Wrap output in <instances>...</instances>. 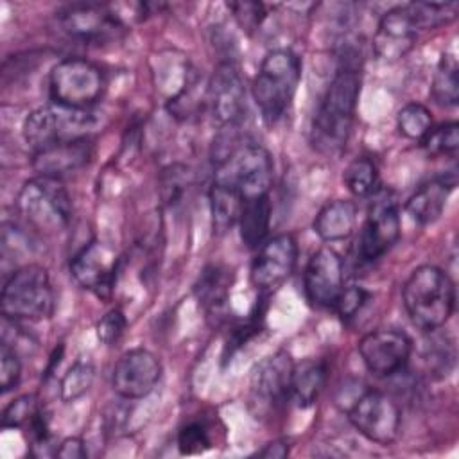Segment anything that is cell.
I'll list each match as a JSON object with an SVG mask.
<instances>
[{
	"mask_svg": "<svg viewBox=\"0 0 459 459\" xmlns=\"http://www.w3.org/2000/svg\"><path fill=\"white\" fill-rule=\"evenodd\" d=\"M298 244L290 233L267 238L251 264V283L260 290H273L281 285L294 271Z\"/></svg>",
	"mask_w": 459,
	"mask_h": 459,
	"instance_id": "cell-16",
	"label": "cell"
},
{
	"mask_svg": "<svg viewBox=\"0 0 459 459\" xmlns=\"http://www.w3.org/2000/svg\"><path fill=\"white\" fill-rule=\"evenodd\" d=\"M326 382V364L319 359H303L292 366L290 398L298 407H310Z\"/></svg>",
	"mask_w": 459,
	"mask_h": 459,
	"instance_id": "cell-25",
	"label": "cell"
},
{
	"mask_svg": "<svg viewBox=\"0 0 459 459\" xmlns=\"http://www.w3.org/2000/svg\"><path fill=\"white\" fill-rule=\"evenodd\" d=\"M368 299H369L368 290H364L362 287L351 285V287H344L341 290V294L332 308H335L337 316L346 321V319L355 317L362 310V307L366 305Z\"/></svg>",
	"mask_w": 459,
	"mask_h": 459,
	"instance_id": "cell-38",
	"label": "cell"
},
{
	"mask_svg": "<svg viewBox=\"0 0 459 459\" xmlns=\"http://www.w3.org/2000/svg\"><path fill=\"white\" fill-rule=\"evenodd\" d=\"M217 169L215 179L233 185L244 199L269 195L274 165L265 147L258 143L238 147Z\"/></svg>",
	"mask_w": 459,
	"mask_h": 459,
	"instance_id": "cell-9",
	"label": "cell"
},
{
	"mask_svg": "<svg viewBox=\"0 0 459 459\" xmlns=\"http://www.w3.org/2000/svg\"><path fill=\"white\" fill-rule=\"evenodd\" d=\"M56 294L48 271L38 264H27L11 273L2 287V316L11 321H39L54 314Z\"/></svg>",
	"mask_w": 459,
	"mask_h": 459,
	"instance_id": "cell-4",
	"label": "cell"
},
{
	"mask_svg": "<svg viewBox=\"0 0 459 459\" xmlns=\"http://www.w3.org/2000/svg\"><path fill=\"white\" fill-rule=\"evenodd\" d=\"M56 455L65 459H81L86 455L84 441L81 437H66L56 446Z\"/></svg>",
	"mask_w": 459,
	"mask_h": 459,
	"instance_id": "cell-41",
	"label": "cell"
},
{
	"mask_svg": "<svg viewBox=\"0 0 459 459\" xmlns=\"http://www.w3.org/2000/svg\"><path fill=\"white\" fill-rule=\"evenodd\" d=\"M22 377V360L13 346L7 341L0 344V387L2 393L13 389Z\"/></svg>",
	"mask_w": 459,
	"mask_h": 459,
	"instance_id": "cell-36",
	"label": "cell"
},
{
	"mask_svg": "<svg viewBox=\"0 0 459 459\" xmlns=\"http://www.w3.org/2000/svg\"><path fill=\"white\" fill-rule=\"evenodd\" d=\"M421 145L430 156H454L459 149V124L445 122L432 127L421 140Z\"/></svg>",
	"mask_w": 459,
	"mask_h": 459,
	"instance_id": "cell-33",
	"label": "cell"
},
{
	"mask_svg": "<svg viewBox=\"0 0 459 459\" xmlns=\"http://www.w3.org/2000/svg\"><path fill=\"white\" fill-rule=\"evenodd\" d=\"M4 429H18L27 434L32 443V448L48 446L50 430L48 418L41 409L39 398L36 394H22L14 398L2 414Z\"/></svg>",
	"mask_w": 459,
	"mask_h": 459,
	"instance_id": "cell-21",
	"label": "cell"
},
{
	"mask_svg": "<svg viewBox=\"0 0 459 459\" xmlns=\"http://www.w3.org/2000/svg\"><path fill=\"white\" fill-rule=\"evenodd\" d=\"M208 201H210L212 228L217 235H224L228 230H231L237 224L244 197L233 185L213 179L208 192Z\"/></svg>",
	"mask_w": 459,
	"mask_h": 459,
	"instance_id": "cell-24",
	"label": "cell"
},
{
	"mask_svg": "<svg viewBox=\"0 0 459 459\" xmlns=\"http://www.w3.org/2000/svg\"><path fill=\"white\" fill-rule=\"evenodd\" d=\"M342 183L357 197H368L378 188V169L371 158L360 156L351 160L344 172Z\"/></svg>",
	"mask_w": 459,
	"mask_h": 459,
	"instance_id": "cell-29",
	"label": "cell"
},
{
	"mask_svg": "<svg viewBox=\"0 0 459 459\" xmlns=\"http://www.w3.org/2000/svg\"><path fill=\"white\" fill-rule=\"evenodd\" d=\"M230 283H231V278L228 269L212 264L204 267L203 273L199 274L194 285V292L204 308L219 310L228 299Z\"/></svg>",
	"mask_w": 459,
	"mask_h": 459,
	"instance_id": "cell-27",
	"label": "cell"
},
{
	"mask_svg": "<svg viewBox=\"0 0 459 459\" xmlns=\"http://www.w3.org/2000/svg\"><path fill=\"white\" fill-rule=\"evenodd\" d=\"M289 454V441L287 439H276L273 443H267L262 450L256 452L260 457H285Z\"/></svg>",
	"mask_w": 459,
	"mask_h": 459,
	"instance_id": "cell-42",
	"label": "cell"
},
{
	"mask_svg": "<svg viewBox=\"0 0 459 459\" xmlns=\"http://www.w3.org/2000/svg\"><path fill=\"white\" fill-rule=\"evenodd\" d=\"M228 9L233 13L238 25L247 32L258 29L265 18V9L260 2H230Z\"/></svg>",
	"mask_w": 459,
	"mask_h": 459,
	"instance_id": "cell-40",
	"label": "cell"
},
{
	"mask_svg": "<svg viewBox=\"0 0 459 459\" xmlns=\"http://www.w3.org/2000/svg\"><path fill=\"white\" fill-rule=\"evenodd\" d=\"M160 377V359L145 348H133L117 360L111 371V387L126 400H138L156 387Z\"/></svg>",
	"mask_w": 459,
	"mask_h": 459,
	"instance_id": "cell-13",
	"label": "cell"
},
{
	"mask_svg": "<svg viewBox=\"0 0 459 459\" xmlns=\"http://www.w3.org/2000/svg\"><path fill=\"white\" fill-rule=\"evenodd\" d=\"M59 27L74 39L82 43H106L117 39L126 25L111 5L72 4L57 13Z\"/></svg>",
	"mask_w": 459,
	"mask_h": 459,
	"instance_id": "cell-11",
	"label": "cell"
},
{
	"mask_svg": "<svg viewBox=\"0 0 459 459\" xmlns=\"http://www.w3.org/2000/svg\"><path fill=\"white\" fill-rule=\"evenodd\" d=\"M396 127L405 138L421 142L432 129V115L423 104L409 102L396 115Z\"/></svg>",
	"mask_w": 459,
	"mask_h": 459,
	"instance_id": "cell-31",
	"label": "cell"
},
{
	"mask_svg": "<svg viewBox=\"0 0 459 459\" xmlns=\"http://www.w3.org/2000/svg\"><path fill=\"white\" fill-rule=\"evenodd\" d=\"M359 355L366 369L377 377L400 373L412 351V342L405 332L378 328L359 341Z\"/></svg>",
	"mask_w": 459,
	"mask_h": 459,
	"instance_id": "cell-12",
	"label": "cell"
},
{
	"mask_svg": "<svg viewBox=\"0 0 459 459\" xmlns=\"http://www.w3.org/2000/svg\"><path fill=\"white\" fill-rule=\"evenodd\" d=\"M402 299L412 325L423 332L439 330L455 307V287L436 265L416 267L403 283Z\"/></svg>",
	"mask_w": 459,
	"mask_h": 459,
	"instance_id": "cell-2",
	"label": "cell"
},
{
	"mask_svg": "<svg viewBox=\"0 0 459 459\" xmlns=\"http://www.w3.org/2000/svg\"><path fill=\"white\" fill-rule=\"evenodd\" d=\"M95 369L90 360H75L61 378L59 393L63 402H74L82 396L93 384Z\"/></svg>",
	"mask_w": 459,
	"mask_h": 459,
	"instance_id": "cell-32",
	"label": "cell"
},
{
	"mask_svg": "<svg viewBox=\"0 0 459 459\" xmlns=\"http://www.w3.org/2000/svg\"><path fill=\"white\" fill-rule=\"evenodd\" d=\"M95 126L97 118L91 109H72L52 102L29 113L22 133L32 151H38L59 142L90 138Z\"/></svg>",
	"mask_w": 459,
	"mask_h": 459,
	"instance_id": "cell-6",
	"label": "cell"
},
{
	"mask_svg": "<svg viewBox=\"0 0 459 459\" xmlns=\"http://www.w3.org/2000/svg\"><path fill=\"white\" fill-rule=\"evenodd\" d=\"M292 359L280 350L265 357L253 371L249 382V409L255 418H269L276 414L290 398Z\"/></svg>",
	"mask_w": 459,
	"mask_h": 459,
	"instance_id": "cell-8",
	"label": "cell"
},
{
	"mask_svg": "<svg viewBox=\"0 0 459 459\" xmlns=\"http://www.w3.org/2000/svg\"><path fill=\"white\" fill-rule=\"evenodd\" d=\"M271 210L269 195L244 199L237 224L240 238L247 247H260L265 242L271 226Z\"/></svg>",
	"mask_w": 459,
	"mask_h": 459,
	"instance_id": "cell-26",
	"label": "cell"
},
{
	"mask_svg": "<svg viewBox=\"0 0 459 459\" xmlns=\"http://www.w3.org/2000/svg\"><path fill=\"white\" fill-rule=\"evenodd\" d=\"M357 224V204L350 199L328 201L314 219V231L323 242L348 238Z\"/></svg>",
	"mask_w": 459,
	"mask_h": 459,
	"instance_id": "cell-23",
	"label": "cell"
},
{
	"mask_svg": "<svg viewBox=\"0 0 459 459\" xmlns=\"http://www.w3.org/2000/svg\"><path fill=\"white\" fill-rule=\"evenodd\" d=\"M418 34L409 4L396 5L382 14L373 36V50L384 61H396L414 47Z\"/></svg>",
	"mask_w": 459,
	"mask_h": 459,
	"instance_id": "cell-19",
	"label": "cell"
},
{
	"mask_svg": "<svg viewBox=\"0 0 459 459\" xmlns=\"http://www.w3.org/2000/svg\"><path fill=\"white\" fill-rule=\"evenodd\" d=\"M307 299L319 308H332L344 289V265L337 251L328 246L319 247L308 258L303 273Z\"/></svg>",
	"mask_w": 459,
	"mask_h": 459,
	"instance_id": "cell-15",
	"label": "cell"
},
{
	"mask_svg": "<svg viewBox=\"0 0 459 459\" xmlns=\"http://www.w3.org/2000/svg\"><path fill=\"white\" fill-rule=\"evenodd\" d=\"M348 420L368 441L389 445L400 434L402 412L391 396L369 389L355 398L348 409Z\"/></svg>",
	"mask_w": 459,
	"mask_h": 459,
	"instance_id": "cell-10",
	"label": "cell"
},
{
	"mask_svg": "<svg viewBox=\"0 0 459 459\" xmlns=\"http://www.w3.org/2000/svg\"><path fill=\"white\" fill-rule=\"evenodd\" d=\"M430 95L439 106L452 108L459 102V68L452 54H443L437 61Z\"/></svg>",
	"mask_w": 459,
	"mask_h": 459,
	"instance_id": "cell-28",
	"label": "cell"
},
{
	"mask_svg": "<svg viewBox=\"0 0 459 459\" xmlns=\"http://www.w3.org/2000/svg\"><path fill=\"white\" fill-rule=\"evenodd\" d=\"M93 156V145L90 138H79L70 142L52 143L38 149L32 154V167L38 176H48L61 179L66 174L77 172L90 163Z\"/></svg>",
	"mask_w": 459,
	"mask_h": 459,
	"instance_id": "cell-20",
	"label": "cell"
},
{
	"mask_svg": "<svg viewBox=\"0 0 459 459\" xmlns=\"http://www.w3.org/2000/svg\"><path fill=\"white\" fill-rule=\"evenodd\" d=\"M117 264L118 260L113 251L93 240L74 255L70 273L82 289L91 290L99 298H109L115 285Z\"/></svg>",
	"mask_w": 459,
	"mask_h": 459,
	"instance_id": "cell-18",
	"label": "cell"
},
{
	"mask_svg": "<svg viewBox=\"0 0 459 459\" xmlns=\"http://www.w3.org/2000/svg\"><path fill=\"white\" fill-rule=\"evenodd\" d=\"M299 79L301 61L290 48H274L264 56L251 93L265 124L273 126L287 113Z\"/></svg>",
	"mask_w": 459,
	"mask_h": 459,
	"instance_id": "cell-3",
	"label": "cell"
},
{
	"mask_svg": "<svg viewBox=\"0 0 459 459\" xmlns=\"http://www.w3.org/2000/svg\"><path fill=\"white\" fill-rule=\"evenodd\" d=\"M210 446H212V439L203 423L192 421L179 429V432H178L179 454H183V455L201 454V452H206Z\"/></svg>",
	"mask_w": 459,
	"mask_h": 459,
	"instance_id": "cell-34",
	"label": "cell"
},
{
	"mask_svg": "<svg viewBox=\"0 0 459 459\" xmlns=\"http://www.w3.org/2000/svg\"><path fill=\"white\" fill-rule=\"evenodd\" d=\"M206 102L224 129H237L246 117V88L230 61L217 66L206 88Z\"/></svg>",
	"mask_w": 459,
	"mask_h": 459,
	"instance_id": "cell-17",
	"label": "cell"
},
{
	"mask_svg": "<svg viewBox=\"0 0 459 459\" xmlns=\"http://www.w3.org/2000/svg\"><path fill=\"white\" fill-rule=\"evenodd\" d=\"M454 359H455V353H454V344L452 341H448V337H432L430 339V346H427V360H429V366L441 373V377L448 375L450 369L454 368Z\"/></svg>",
	"mask_w": 459,
	"mask_h": 459,
	"instance_id": "cell-35",
	"label": "cell"
},
{
	"mask_svg": "<svg viewBox=\"0 0 459 459\" xmlns=\"http://www.w3.org/2000/svg\"><path fill=\"white\" fill-rule=\"evenodd\" d=\"M126 328H127V319H126L124 312L118 308H113V310L106 312L102 316V319L97 323V339L102 344L111 346L120 341Z\"/></svg>",
	"mask_w": 459,
	"mask_h": 459,
	"instance_id": "cell-39",
	"label": "cell"
},
{
	"mask_svg": "<svg viewBox=\"0 0 459 459\" xmlns=\"http://www.w3.org/2000/svg\"><path fill=\"white\" fill-rule=\"evenodd\" d=\"M409 9L421 30H430L450 23L457 16V2H411Z\"/></svg>",
	"mask_w": 459,
	"mask_h": 459,
	"instance_id": "cell-30",
	"label": "cell"
},
{
	"mask_svg": "<svg viewBox=\"0 0 459 459\" xmlns=\"http://www.w3.org/2000/svg\"><path fill=\"white\" fill-rule=\"evenodd\" d=\"M106 86L102 70L84 57H66L48 74V95L54 104L72 109H90Z\"/></svg>",
	"mask_w": 459,
	"mask_h": 459,
	"instance_id": "cell-7",
	"label": "cell"
},
{
	"mask_svg": "<svg viewBox=\"0 0 459 459\" xmlns=\"http://www.w3.org/2000/svg\"><path fill=\"white\" fill-rule=\"evenodd\" d=\"M400 237V212L393 199L377 201L362 228L357 240V258L364 264L377 262L382 258Z\"/></svg>",
	"mask_w": 459,
	"mask_h": 459,
	"instance_id": "cell-14",
	"label": "cell"
},
{
	"mask_svg": "<svg viewBox=\"0 0 459 459\" xmlns=\"http://www.w3.org/2000/svg\"><path fill=\"white\" fill-rule=\"evenodd\" d=\"M188 167L183 165H170L161 174V194L169 204L178 203L183 195L185 186H188Z\"/></svg>",
	"mask_w": 459,
	"mask_h": 459,
	"instance_id": "cell-37",
	"label": "cell"
},
{
	"mask_svg": "<svg viewBox=\"0 0 459 459\" xmlns=\"http://www.w3.org/2000/svg\"><path fill=\"white\" fill-rule=\"evenodd\" d=\"M360 84L359 65L341 63L312 120V143L319 152L333 154L346 145L355 120Z\"/></svg>",
	"mask_w": 459,
	"mask_h": 459,
	"instance_id": "cell-1",
	"label": "cell"
},
{
	"mask_svg": "<svg viewBox=\"0 0 459 459\" xmlns=\"http://www.w3.org/2000/svg\"><path fill=\"white\" fill-rule=\"evenodd\" d=\"M457 174L455 169L446 172L445 176L434 178L423 183L405 203L407 213L421 226H429L436 222L446 204L450 192L455 188Z\"/></svg>",
	"mask_w": 459,
	"mask_h": 459,
	"instance_id": "cell-22",
	"label": "cell"
},
{
	"mask_svg": "<svg viewBox=\"0 0 459 459\" xmlns=\"http://www.w3.org/2000/svg\"><path fill=\"white\" fill-rule=\"evenodd\" d=\"M16 206L23 219L39 231L56 233L72 219V199L61 179L36 176L23 183Z\"/></svg>",
	"mask_w": 459,
	"mask_h": 459,
	"instance_id": "cell-5",
	"label": "cell"
}]
</instances>
